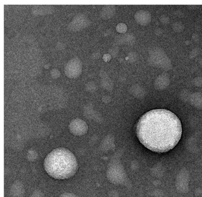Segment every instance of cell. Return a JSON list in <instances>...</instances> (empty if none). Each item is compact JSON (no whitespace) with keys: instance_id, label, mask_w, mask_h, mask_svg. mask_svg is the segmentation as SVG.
Masks as SVG:
<instances>
[{"instance_id":"9a60e30c","label":"cell","mask_w":202,"mask_h":197,"mask_svg":"<svg viewBox=\"0 0 202 197\" xmlns=\"http://www.w3.org/2000/svg\"><path fill=\"white\" fill-rule=\"evenodd\" d=\"M198 54V50L197 48H194L190 52L189 57L190 58H193L197 55Z\"/></svg>"},{"instance_id":"3957f363","label":"cell","mask_w":202,"mask_h":197,"mask_svg":"<svg viewBox=\"0 0 202 197\" xmlns=\"http://www.w3.org/2000/svg\"><path fill=\"white\" fill-rule=\"evenodd\" d=\"M148 62L150 66L165 71L172 68L171 60L160 47H154L149 49Z\"/></svg>"},{"instance_id":"52a82bcc","label":"cell","mask_w":202,"mask_h":197,"mask_svg":"<svg viewBox=\"0 0 202 197\" xmlns=\"http://www.w3.org/2000/svg\"><path fill=\"white\" fill-rule=\"evenodd\" d=\"M116 7L114 5H105L101 11L100 16L104 20L112 18L116 13Z\"/></svg>"},{"instance_id":"ac0fdd59","label":"cell","mask_w":202,"mask_h":197,"mask_svg":"<svg viewBox=\"0 0 202 197\" xmlns=\"http://www.w3.org/2000/svg\"><path fill=\"white\" fill-rule=\"evenodd\" d=\"M60 197H76L74 194L70 193L64 194L61 196Z\"/></svg>"},{"instance_id":"5b68a950","label":"cell","mask_w":202,"mask_h":197,"mask_svg":"<svg viewBox=\"0 0 202 197\" xmlns=\"http://www.w3.org/2000/svg\"><path fill=\"white\" fill-rule=\"evenodd\" d=\"M151 14L146 10H139L136 12L134 15L136 22L141 25H148L151 22Z\"/></svg>"},{"instance_id":"277c9868","label":"cell","mask_w":202,"mask_h":197,"mask_svg":"<svg viewBox=\"0 0 202 197\" xmlns=\"http://www.w3.org/2000/svg\"><path fill=\"white\" fill-rule=\"evenodd\" d=\"M81 62L78 58H74L69 61L65 68L66 75L71 78H75L79 76L82 72Z\"/></svg>"},{"instance_id":"7c38bea8","label":"cell","mask_w":202,"mask_h":197,"mask_svg":"<svg viewBox=\"0 0 202 197\" xmlns=\"http://www.w3.org/2000/svg\"><path fill=\"white\" fill-rule=\"evenodd\" d=\"M159 20H160V22L163 25L168 24L170 22L169 18L168 16L165 15H161L159 18Z\"/></svg>"},{"instance_id":"8fae6325","label":"cell","mask_w":202,"mask_h":197,"mask_svg":"<svg viewBox=\"0 0 202 197\" xmlns=\"http://www.w3.org/2000/svg\"><path fill=\"white\" fill-rule=\"evenodd\" d=\"M128 60L131 62H134L137 60L138 56L137 54L134 52H130L128 56Z\"/></svg>"},{"instance_id":"e0dca14e","label":"cell","mask_w":202,"mask_h":197,"mask_svg":"<svg viewBox=\"0 0 202 197\" xmlns=\"http://www.w3.org/2000/svg\"><path fill=\"white\" fill-rule=\"evenodd\" d=\"M192 39H193L195 42H197L198 41L199 38V36L197 34H193L192 36Z\"/></svg>"},{"instance_id":"30bf717a","label":"cell","mask_w":202,"mask_h":197,"mask_svg":"<svg viewBox=\"0 0 202 197\" xmlns=\"http://www.w3.org/2000/svg\"><path fill=\"white\" fill-rule=\"evenodd\" d=\"M116 31L119 33L124 34L127 31L128 27L126 24L120 23L116 25Z\"/></svg>"},{"instance_id":"8992f818","label":"cell","mask_w":202,"mask_h":197,"mask_svg":"<svg viewBox=\"0 0 202 197\" xmlns=\"http://www.w3.org/2000/svg\"><path fill=\"white\" fill-rule=\"evenodd\" d=\"M90 24L88 18L83 14L78 15L74 18L72 24L74 25V29L76 30H80L87 27Z\"/></svg>"},{"instance_id":"ba28073f","label":"cell","mask_w":202,"mask_h":197,"mask_svg":"<svg viewBox=\"0 0 202 197\" xmlns=\"http://www.w3.org/2000/svg\"><path fill=\"white\" fill-rule=\"evenodd\" d=\"M116 40L118 44L132 45L134 44L136 38L132 34H124L118 36Z\"/></svg>"},{"instance_id":"6da1fadb","label":"cell","mask_w":202,"mask_h":197,"mask_svg":"<svg viewBox=\"0 0 202 197\" xmlns=\"http://www.w3.org/2000/svg\"><path fill=\"white\" fill-rule=\"evenodd\" d=\"M138 139L145 147L154 152L173 149L181 138L182 128L178 117L165 109L151 110L140 118L137 127Z\"/></svg>"},{"instance_id":"2e32d148","label":"cell","mask_w":202,"mask_h":197,"mask_svg":"<svg viewBox=\"0 0 202 197\" xmlns=\"http://www.w3.org/2000/svg\"><path fill=\"white\" fill-rule=\"evenodd\" d=\"M155 33L157 36H161L163 33V31L160 28H157L155 30Z\"/></svg>"},{"instance_id":"9c48e42d","label":"cell","mask_w":202,"mask_h":197,"mask_svg":"<svg viewBox=\"0 0 202 197\" xmlns=\"http://www.w3.org/2000/svg\"><path fill=\"white\" fill-rule=\"evenodd\" d=\"M173 30L176 33H181L184 31V26L183 24L180 22H176L172 26Z\"/></svg>"},{"instance_id":"4fadbf2b","label":"cell","mask_w":202,"mask_h":197,"mask_svg":"<svg viewBox=\"0 0 202 197\" xmlns=\"http://www.w3.org/2000/svg\"><path fill=\"white\" fill-rule=\"evenodd\" d=\"M118 48L117 47H113L110 49L109 52L112 56L115 57L118 53Z\"/></svg>"},{"instance_id":"5bb4252c","label":"cell","mask_w":202,"mask_h":197,"mask_svg":"<svg viewBox=\"0 0 202 197\" xmlns=\"http://www.w3.org/2000/svg\"><path fill=\"white\" fill-rule=\"evenodd\" d=\"M103 60L106 62H110L112 58V56L110 54H106L103 55Z\"/></svg>"},{"instance_id":"7a4b0ae2","label":"cell","mask_w":202,"mask_h":197,"mask_svg":"<svg viewBox=\"0 0 202 197\" xmlns=\"http://www.w3.org/2000/svg\"><path fill=\"white\" fill-rule=\"evenodd\" d=\"M45 170L55 179H64L72 177L78 168L75 155L66 148H56L48 154L44 160Z\"/></svg>"}]
</instances>
